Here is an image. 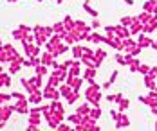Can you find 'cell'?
<instances>
[{
    "label": "cell",
    "mask_w": 157,
    "mask_h": 131,
    "mask_svg": "<svg viewBox=\"0 0 157 131\" xmlns=\"http://www.w3.org/2000/svg\"><path fill=\"white\" fill-rule=\"evenodd\" d=\"M99 113H101V111H98V110H94V111H92V117H94V118H98V117H99Z\"/></svg>",
    "instance_id": "8992f818"
},
{
    "label": "cell",
    "mask_w": 157,
    "mask_h": 131,
    "mask_svg": "<svg viewBox=\"0 0 157 131\" xmlns=\"http://www.w3.org/2000/svg\"><path fill=\"white\" fill-rule=\"evenodd\" d=\"M121 110H127V108H128V101H121Z\"/></svg>",
    "instance_id": "5b68a950"
},
{
    "label": "cell",
    "mask_w": 157,
    "mask_h": 131,
    "mask_svg": "<svg viewBox=\"0 0 157 131\" xmlns=\"http://www.w3.org/2000/svg\"><path fill=\"white\" fill-rule=\"evenodd\" d=\"M132 20H134V18H130V16H125V18L121 20V24H123V25H128V24H132Z\"/></svg>",
    "instance_id": "7a4b0ae2"
},
{
    "label": "cell",
    "mask_w": 157,
    "mask_h": 131,
    "mask_svg": "<svg viewBox=\"0 0 157 131\" xmlns=\"http://www.w3.org/2000/svg\"><path fill=\"white\" fill-rule=\"evenodd\" d=\"M152 45H153V49H157V41H155V43H152Z\"/></svg>",
    "instance_id": "ba28073f"
},
{
    "label": "cell",
    "mask_w": 157,
    "mask_h": 131,
    "mask_svg": "<svg viewBox=\"0 0 157 131\" xmlns=\"http://www.w3.org/2000/svg\"><path fill=\"white\" fill-rule=\"evenodd\" d=\"M139 45H141V47H148V45H152V41H150L148 38H143V36H141V40H139Z\"/></svg>",
    "instance_id": "6da1fadb"
},
{
    "label": "cell",
    "mask_w": 157,
    "mask_h": 131,
    "mask_svg": "<svg viewBox=\"0 0 157 131\" xmlns=\"http://www.w3.org/2000/svg\"><path fill=\"white\" fill-rule=\"evenodd\" d=\"M139 70H141L143 74H146V72H150V68L146 67V65H141V67H139Z\"/></svg>",
    "instance_id": "277c9868"
},
{
    "label": "cell",
    "mask_w": 157,
    "mask_h": 131,
    "mask_svg": "<svg viewBox=\"0 0 157 131\" xmlns=\"http://www.w3.org/2000/svg\"><path fill=\"white\" fill-rule=\"evenodd\" d=\"M125 2H127V4H134V0H125Z\"/></svg>",
    "instance_id": "52a82bcc"
},
{
    "label": "cell",
    "mask_w": 157,
    "mask_h": 131,
    "mask_svg": "<svg viewBox=\"0 0 157 131\" xmlns=\"http://www.w3.org/2000/svg\"><path fill=\"white\" fill-rule=\"evenodd\" d=\"M118 32H119V36H128V31L127 29H123V27H119V29H116Z\"/></svg>",
    "instance_id": "3957f363"
}]
</instances>
